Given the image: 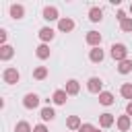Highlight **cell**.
Returning <instances> with one entry per match:
<instances>
[{
	"instance_id": "1",
	"label": "cell",
	"mask_w": 132,
	"mask_h": 132,
	"mask_svg": "<svg viewBox=\"0 0 132 132\" xmlns=\"http://www.w3.org/2000/svg\"><path fill=\"white\" fill-rule=\"evenodd\" d=\"M109 50H111L109 54H111V58H113V60H118V62L128 60V47H126L124 43H113Z\"/></svg>"
},
{
	"instance_id": "2",
	"label": "cell",
	"mask_w": 132,
	"mask_h": 132,
	"mask_svg": "<svg viewBox=\"0 0 132 132\" xmlns=\"http://www.w3.org/2000/svg\"><path fill=\"white\" fill-rule=\"evenodd\" d=\"M2 78H4V82H8V85H16L19 78H21V74H19L16 68H6V70L2 72Z\"/></svg>"
},
{
	"instance_id": "3",
	"label": "cell",
	"mask_w": 132,
	"mask_h": 132,
	"mask_svg": "<svg viewBox=\"0 0 132 132\" xmlns=\"http://www.w3.org/2000/svg\"><path fill=\"white\" fill-rule=\"evenodd\" d=\"M101 87H103V80H101L99 76H91V78L87 80V89H89V93L99 95V93H101Z\"/></svg>"
},
{
	"instance_id": "4",
	"label": "cell",
	"mask_w": 132,
	"mask_h": 132,
	"mask_svg": "<svg viewBox=\"0 0 132 132\" xmlns=\"http://www.w3.org/2000/svg\"><path fill=\"white\" fill-rule=\"evenodd\" d=\"M23 105H25L27 109H35V107L39 105V97H37L35 93H27V95L23 97Z\"/></svg>"
},
{
	"instance_id": "5",
	"label": "cell",
	"mask_w": 132,
	"mask_h": 132,
	"mask_svg": "<svg viewBox=\"0 0 132 132\" xmlns=\"http://www.w3.org/2000/svg\"><path fill=\"white\" fill-rule=\"evenodd\" d=\"M85 39H87V43H89L91 47H99V43H101V33H97V31H89Z\"/></svg>"
},
{
	"instance_id": "6",
	"label": "cell",
	"mask_w": 132,
	"mask_h": 132,
	"mask_svg": "<svg viewBox=\"0 0 132 132\" xmlns=\"http://www.w3.org/2000/svg\"><path fill=\"white\" fill-rule=\"evenodd\" d=\"M66 99H68V93H66L64 89H58V91H54V95H52V101H54L56 105H64Z\"/></svg>"
},
{
	"instance_id": "7",
	"label": "cell",
	"mask_w": 132,
	"mask_h": 132,
	"mask_svg": "<svg viewBox=\"0 0 132 132\" xmlns=\"http://www.w3.org/2000/svg\"><path fill=\"white\" fill-rule=\"evenodd\" d=\"M43 19H45V21H60L58 8H56V6H45V8H43Z\"/></svg>"
},
{
	"instance_id": "8",
	"label": "cell",
	"mask_w": 132,
	"mask_h": 132,
	"mask_svg": "<svg viewBox=\"0 0 132 132\" xmlns=\"http://www.w3.org/2000/svg\"><path fill=\"white\" fill-rule=\"evenodd\" d=\"M58 29H60V31H64V33H68V31H72V29H74V21H72V19H68V16L60 19V21H58Z\"/></svg>"
},
{
	"instance_id": "9",
	"label": "cell",
	"mask_w": 132,
	"mask_h": 132,
	"mask_svg": "<svg viewBox=\"0 0 132 132\" xmlns=\"http://www.w3.org/2000/svg\"><path fill=\"white\" fill-rule=\"evenodd\" d=\"M103 58H105V54H103V50H101V47H93V50L89 52V60H91V62H95V64L103 62Z\"/></svg>"
},
{
	"instance_id": "10",
	"label": "cell",
	"mask_w": 132,
	"mask_h": 132,
	"mask_svg": "<svg viewBox=\"0 0 132 132\" xmlns=\"http://www.w3.org/2000/svg\"><path fill=\"white\" fill-rule=\"evenodd\" d=\"M113 122H116L113 113H101L99 116V126L101 128H109V126H113Z\"/></svg>"
},
{
	"instance_id": "11",
	"label": "cell",
	"mask_w": 132,
	"mask_h": 132,
	"mask_svg": "<svg viewBox=\"0 0 132 132\" xmlns=\"http://www.w3.org/2000/svg\"><path fill=\"white\" fill-rule=\"evenodd\" d=\"M54 35H56V33H54L52 27H41V29H39V39H41V41H52Z\"/></svg>"
},
{
	"instance_id": "12",
	"label": "cell",
	"mask_w": 132,
	"mask_h": 132,
	"mask_svg": "<svg viewBox=\"0 0 132 132\" xmlns=\"http://www.w3.org/2000/svg\"><path fill=\"white\" fill-rule=\"evenodd\" d=\"M68 95H76L78 91H80V85H78V80H74V78H70L68 82H66V89H64Z\"/></svg>"
},
{
	"instance_id": "13",
	"label": "cell",
	"mask_w": 132,
	"mask_h": 132,
	"mask_svg": "<svg viewBox=\"0 0 132 132\" xmlns=\"http://www.w3.org/2000/svg\"><path fill=\"white\" fill-rule=\"evenodd\" d=\"M116 124H118V130L128 132V130H130V116H120Z\"/></svg>"
},
{
	"instance_id": "14",
	"label": "cell",
	"mask_w": 132,
	"mask_h": 132,
	"mask_svg": "<svg viewBox=\"0 0 132 132\" xmlns=\"http://www.w3.org/2000/svg\"><path fill=\"white\" fill-rule=\"evenodd\" d=\"M10 16L12 19H23L25 16V8L21 4H10Z\"/></svg>"
},
{
	"instance_id": "15",
	"label": "cell",
	"mask_w": 132,
	"mask_h": 132,
	"mask_svg": "<svg viewBox=\"0 0 132 132\" xmlns=\"http://www.w3.org/2000/svg\"><path fill=\"white\" fill-rule=\"evenodd\" d=\"M89 19H91L93 23H99V21L103 19V10H101L99 6H93V8L89 10Z\"/></svg>"
},
{
	"instance_id": "16",
	"label": "cell",
	"mask_w": 132,
	"mask_h": 132,
	"mask_svg": "<svg viewBox=\"0 0 132 132\" xmlns=\"http://www.w3.org/2000/svg\"><path fill=\"white\" fill-rule=\"evenodd\" d=\"M99 103H101V105H111V103H113V95H111L109 91H101V93H99Z\"/></svg>"
},
{
	"instance_id": "17",
	"label": "cell",
	"mask_w": 132,
	"mask_h": 132,
	"mask_svg": "<svg viewBox=\"0 0 132 132\" xmlns=\"http://www.w3.org/2000/svg\"><path fill=\"white\" fill-rule=\"evenodd\" d=\"M35 54H37L39 60H47V58H50V47H47L45 43H41V45L35 50Z\"/></svg>"
},
{
	"instance_id": "18",
	"label": "cell",
	"mask_w": 132,
	"mask_h": 132,
	"mask_svg": "<svg viewBox=\"0 0 132 132\" xmlns=\"http://www.w3.org/2000/svg\"><path fill=\"white\" fill-rule=\"evenodd\" d=\"M12 56H14V50L10 45H2L0 47V60H10Z\"/></svg>"
},
{
	"instance_id": "19",
	"label": "cell",
	"mask_w": 132,
	"mask_h": 132,
	"mask_svg": "<svg viewBox=\"0 0 132 132\" xmlns=\"http://www.w3.org/2000/svg\"><path fill=\"white\" fill-rule=\"evenodd\" d=\"M66 126H68L70 130H78L82 124H80V118H78V116H70V118L66 120Z\"/></svg>"
},
{
	"instance_id": "20",
	"label": "cell",
	"mask_w": 132,
	"mask_h": 132,
	"mask_svg": "<svg viewBox=\"0 0 132 132\" xmlns=\"http://www.w3.org/2000/svg\"><path fill=\"white\" fill-rule=\"evenodd\" d=\"M120 93H122L124 99H130V101H132V82H124V85L120 87Z\"/></svg>"
},
{
	"instance_id": "21",
	"label": "cell",
	"mask_w": 132,
	"mask_h": 132,
	"mask_svg": "<svg viewBox=\"0 0 132 132\" xmlns=\"http://www.w3.org/2000/svg\"><path fill=\"white\" fill-rule=\"evenodd\" d=\"M54 118H56V111H54L52 107H43V109H41V120H43V122H52Z\"/></svg>"
},
{
	"instance_id": "22",
	"label": "cell",
	"mask_w": 132,
	"mask_h": 132,
	"mask_svg": "<svg viewBox=\"0 0 132 132\" xmlns=\"http://www.w3.org/2000/svg\"><path fill=\"white\" fill-rule=\"evenodd\" d=\"M132 70V60H124V62H120V66H118V72L120 74H128Z\"/></svg>"
},
{
	"instance_id": "23",
	"label": "cell",
	"mask_w": 132,
	"mask_h": 132,
	"mask_svg": "<svg viewBox=\"0 0 132 132\" xmlns=\"http://www.w3.org/2000/svg\"><path fill=\"white\" fill-rule=\"evenodd\" d=\"M47 76V68L45 66H37L35 70H33V78H37V80H43Z\"/></svg>"
},
{
	"instance_id": "24",
	"label": "cell",
	"mask_w": 132,
	"mask_h": 132,
	"mask_svg": "<svg viewBox=\"0 0 132 132\" xmlns=\"http://www.w3.org/2000/svg\"><path fill=\"white\" fill-rule=\"evenodd\" d=\"M14 132H33V130H31L29 122H19V124L14 126Z\"/></svg>"
},
{
	"instance_id": "25",
	"label": "cell",
	"mask_w": 132,
	"mask_h": 132,
	"mask_svg": "<svg viewBox=\"0 0 132 132\" xmlns=\"http://www.w3.org/2000/svg\"><path fill=\"white\" fill-rule=\"evenodd\" d=\"M120 27H122V31H132V19H124L122 23H120Z\"/></svg>"
},
{
	"instance_id": "26",
	"label": "cell",
	"mask_w": 132,
	"mask_h": 132,
	"mask_svg": "<svg viewBox=\"0 0 132 132\" xmlns=\"http://www.w3.org/2000/svg\"><path fill=\"white\" fill-rule=\"evenodd\" d=\"M95 130H97V128H95L93 124H82V126L78 128V132H95Z\"/></svg>"
},
{
	"instance_id": "27",
	"label": "cell",
	"mask_w": 132,
	"mask_h": 132,
	"mask_svg": "<svg viewBox=\"0 0 132 132\" xmlns=\"http://www.w3.org/2000/svg\"><path fill=\"white\" fill-rule=\"evenodd\" d=\"M33 132H47V128H45L43 124H37V126L33 128Z\"/></svg>"
},
{
	"instance_id": "28",
	"label": "cell",
	"mask_w": 132,
	"mask_h": 132,
	"mask_svg": "<svg viewBox=\"0 0 132 132\" xmlns=\"http://www.w3.org/2000/svg\"><path fill=\"white\" fill-rule=\"evenodd\" d=\"M116 16H118V21H120V23H122V21H124V19H128V16H126V12H124V10H118V14H116Z\"/></svg>"
},
{
	"instance_id": "29",
	"label": "cell",
	"mask_w": 132,
	"mask_h": 132,
	"mask_svg": "<svg viewBox=\"0 0 132 132\" xmlns=\"http://www.w3.org/2000/svg\"><path fill=\"white\" fill-rule=\"evenodd\" d=\"M4 41H6V29H0V43L4 45Z\"/></svg>"
},
{
	"instance_id": "30",
	"label": "cell",
	"mask_w": 132,
	"mask_h": 132,
	"mask_svg": "<svg viewBox=\"0 0 132 132\" xmlns=\"http://www.w3.org/2000/svg\"><path fill=\"white\" fill-rule=\"evenodd\" d=\"M126 116H132V101H128L126 105Z\"/></svg>"
},
{
	"instance_id": "31",
	"label": "cell",
	"mask_w": 132,
	"mask_h": 132,
	"mask_svg": "<svg viewBox=\"0 0 132 132\" xmlns=\"http://www.w3.org/2000/svg\"><path fill=\"white\" fill-rule=\"evenodd\" d=\"M130 12H132V4H130Z\"/></svg>"
},
{
	"instance_id": "32",
	"label": "cell",
	"mask_w": 132,
	"mask_h": 132,
	"mask_svg": "<svg viewBox=\"0 0 132 132\" xmlns=\"http://www.w3.org/2000/svg\"><path fill=\"white\" fill-rule=\"evenodd\" d=\"M95 132H99V130H95Z\"/></svg>"
}]
</instances>
